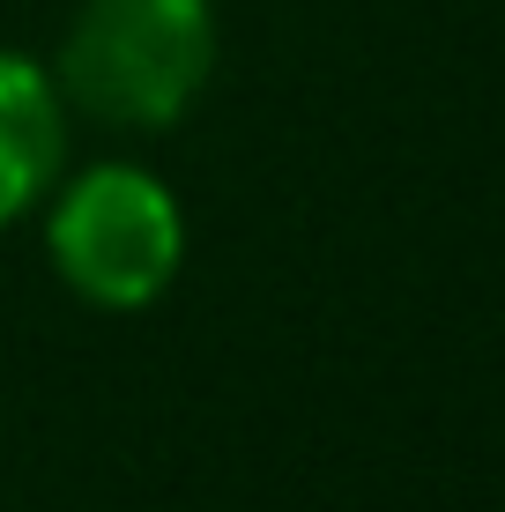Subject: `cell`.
<instances>
[{
  "label": "cell",
  "mask_w": 505,
  "mask_h": 512,
  "mask_svg": "<svg viewBox=\"0 0 505 512\" xmlns=\"http://www.w3.org/2000/svg\"><path fill=\"white\" fill-rule=\"evenodd\" d=\"M216 75L208 0H82L60 45V90L112 127H171Z\"/></svg>",
  "instance_id": "cell-1"
},
{
  "label": "cell",
  "mask_w": 505,
  "mask_h": 512,
  "mask_svg": "<svg viewBox=\"0 0 505 512\" xmlns=\"http://www.w3.org/2000/svg\"><path fill=\"white\" fill-rule=\"evenodd\" d=\"M60 90L38 60L0 45V223H15L60 171Z\"/></svg>",
  "instance_id": "cell-3"
},
{
  "label": "cell",
  "mask_w": 505,
  "mask_h": 512,
  "mask_svg": "<svg viewBox=\"0 0 505 512\" xmlns=\"http://www.w3.org/2000/svg\"><path fill=\"white\" fill-rule=\"evenodd\" d=\"M52 268L75 297H90L104 312H142L171 290L186 253L179 201L134 164H97L60 193L45 223Z\"/></svg>",
  "instance_id": "cell-2"
}]
</instances>
